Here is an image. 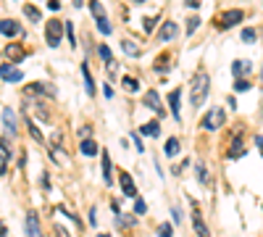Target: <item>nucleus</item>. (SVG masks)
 <instances>
[{
	"label": "nucleus",
	"mask_w": 263,
	"mask_h": 237,
	"mask_svg": "<svg viewBox=\"0 0 263 237\" xmlns=\"http://www.w3.org/2000/svg\"><path fill=\"white\" fill-rule=\"evenodd\" d=\"M208 93H211V77L205 71H197L192 77V82H190V103L195 105V108H197V105H203Z\"/></svg>",
	"instance_id": "obj_1"
},
{
	"label": "nucleus",
	"mask_w": 263,
	"mask_h": 237,
	"mask_svg": "<svg viewBox=\"0 0 263 237\" xmlns=\"http://www.w3.org/2000/svg\"><path fill=\"white\" fill-rule=\"evenodd\" d=\"M227 121V114L221 108H213L205 119H203V129H208V132H216V129H221Z\"/></svg>",
	"instance_id": "obj_2"
},
{
	"label": "nucleus",
	"mask_w": 263,
	"mask_h": 237,
	"mask_svg": "<svg viewBox=\"0 0 263 237\" xmlns=\"http://www.w3.org/2000/svg\"><path fill=\"white\" fill-rule=\"evenodd\" d=\"M45 34H48V45L50 48H58L61 45V34H63V24L55 19H50L48 24H45Z\"/></svg>",
	"instance_id": "obj_3"
},
{
	"label": "nucleus",
	"mask_w": 263,
	"mask_h": 237,
	"mask_svg": "<svg viewBox=\"0 0 263 237\" xmlns=\"http://www.w3.org/2000/svg\"><path fill=\"white\" fill-rule=\"evenodd\" d=\"M0 79H6V82L16 84V82L24 79V71H18L13 63H0Z\"/></svg>",
	"instance_id": "obj_4"
},
{
	"label": "nucleus",
	"mask_w": 263,
	"mask_h": 237,
	"mask_svg": "<svg viewBox=\"0 0 263 237\" xmlns=\"http://www.w3.org/2000/svg\"><path fill=\"white\" fill-rule=\"evenodd\" d=\"M242 19H245V13H242V11H227V13H221V19H218L216 24H218V29H229V27L239 24Z\"/></svg>",
	"instance_id": "obj_5"
},
{
	"label": "nucleus",
	"mask_w": 263,
	"mask_h": 237,
	"mask_svg": "<svg viewBox=\"0 0 263 237\" xmlns=\"http://www.w3.org/2000/svg\"><path fill=\"white\" fill-rule=\"evenodd\" d=\"M158 40H161V42L177 40V24H174V21H163V24H161V32H158Z\"/></svg>",
	"instance_id": "obj_6"
},
{
	"label": "nucleus",
	"mask_w": 263,
	"mask_h": 237,
	"mask_svg": "<svg viewBox=\"0 0 263 237\" xmlns=\"http://www.w3.org/2000/svg\"><path fill=\"white\" fill-rule=\"evenodd\" d=\"M27 237H42L40 219H37V213H34V211H29V213H27Z\"/></svg>",
	"instance_id": "obj_7"
},
{
	"label": "nucleus",
	"mask_w": 263,
	"mask_h": 237,
	"mask_svg": "<svg viewBox=\"0 0 263 237\" xmlns=\"http://www.w3.org/2000/svg\"><path fill=\"white\" fill-rule=\"evenodd\" d=\"M119 185H121V190H124V195L126 198H137V187H135V179H132V174H121V179H119Z\"/></svg>",
	"instance_id": "obj_8"
},
{
	"label": "nucleus",
	"mask_w": 263,
	"mask_h": 237,
	"mask_svg": "<svg viewBox=\"0 0 263 237\" xmlns=\"http://www.w3.org/2000/svg\"><path fill=\"white\" fill-rule=\"evenodd\" d=\"M168 103H171V116L179 121V119H182V114H179V111H182V90H174V93L168 95Z\"/></svg>",
	"instance_id": "obj_9"
},
{
	"label": "nucleus",
	"mask_w": 263,
	"mask_h": 237,
	"mask_svg": "<svg viewBox=\"0 0 263 237\" xmlns=\"http://www.w3.org/2000/svg\"><path fill=\"white\" fill-rule=\"evenodd\" d=\"M21 32V27L16 24L13 19H0V34H6V37H16Z\"/></svg>",
	"instance_id": "obj_10"
},
{
	"label": "nucleus",
	"mask_w": 263,
	"mask_h": 237,
	"mask_svg": "<svg viewBox=\"0 0 263 237\" xmlns=\"http://www.w3.org/2000/svg\"><path fill=\"white\" fill-rule=\"evenodd\" d=\"M3 124H6V132H8V137H16L18 126H16V114H13L11 108H6V111H3Z\"/></svg>",
	"instance_id": "obj_11"
},
{
	"label": "nucleus",
	"mask_w": 263,
	"mask_h": 237,
	"mask_svg": "<svg viewBox=\"0 0 263 237\" xmlns=\"http://www.w3.org/2000/svg\"><path fill=\"white\" fill-rule=\"evenodd\" d=\"M192 227H195V232L197 234H200V237H211V229L205 227V222H203V216H200V213H192Z\"/></svg>",
	"instance_id": "obj_12"
},
{
	"label": "nucleus",
	"mask_w": 263,
	"mask_h": 237,
	"mask_svg": "<svg viewBox=\"0 0 263 237\" xmlns=\"http://www.w3.org/2000/svg\"><path fill=\"white\" fill-rule=\"evenodd\" d=\"M253 69V63L250 61H232V74L239 79V77H245L248 71Z\"/></svg>",
	"instance_id": "obj_13"
},
{
	"label": "nucleus",
	"mask_w": 263,
	"mask_h": 237,
	"mask_svg": "<svg viewBox=\"0 0 263 237\" xmlns=\"http://www.w3.org/2000/svg\"><path fill=\"white\" fill-rule=\"evenodd\" d=\"M3 53H6V58H8V61H13V63H21V61L27 58V53L21 50L18 45H8V48H6Z\"/></svg>",
	"instance_id": "obj_14"
},
{
	"label": "nucleus",
	"mask_w": 263,
	"mask_h": 237,
	"mask_svg": "<svg viewBox=\"0 0 263 237\" xmlns=\"http://www.w3.org/2000/svg\"><path fill=\"white\" fill-rule=\"evenodd\" d=\"M145 105H150V108L156 111L158 116H163V105H161V100H158V93H147V95H145Z\"/></svg>",
	"instance_id": "obj_15"
},
{
	"label": "nucleus",
	"mask_w": 263,
	"mask_h": 237,
	"mask_svg": "<svg viewBox=\"0 0 263 237\" xmlns=\"http://www.w3.org/2000/svg\"><path fill=\"white\" fill-rule=\"evenodd\" d=\"M82 79H84V93H87V95H95V84H92V77H90L87 63H82Z\"/></svg>",
	"instance_id": "obj_16"
},
{
	"label": "nucleus",
	"mask_w": 263,
	"mask_h": 237,
	"mask_svg": "<svg viewBox=\"0 0 263 237\" xmlns=\"http://www.w3.org/2000/svg\"><path fill=\"white\" fill-rule=\"evenodd\" d=\"M140 135H145V137H158V135H161V124H158V121H147V124L140 129Z\"/></svg>",
	"instance_id": "obj_17"
},
{
	"label": "nucleus",
	"mask_w": 263,
	"mask_h": 237,
	"mask_svg": "<svg viewBox=\"0 0 263 237\" xmlns=\"http://www.w3.org/2000/svg\"><path fill=\"white\" fill-rule=\"evenodd\" d=\"M24 93H27V95H42V93L53 95V93H50V87H45V84H40V82H34V84H27V87H24Z\"/></svg>",
	"instance_id": "obj_18"
},
{
	"label": "nucleus",
	"mask_w": 263,
	"mask_h": 237,
	"mask_svg": "<svg viewBox=\"0 0 263 237\" xmlns=\"http://www.w3.org/2000/svg\"><path fill=\"white\" fill-rule=\"evenodd\" d=\"M121 48H124V53H126V56H132V58H137V56L142 53V50L135 45V42H132V40H126V37L121 40Z\"/></svg>",
	"instance_id": "obj_19"
},
{
	"label": "nucleus",
	"mask_w": 263,
	"mask_h": 237,
	"mask_svg": "<svg viewBox=\"0 0 263 237\" xmlns=\"http://www.w3.org/2000/svg\"><path fill=\"white\" fill-rule=\"evenodd\" d=\"M163 153H166L168 158H174V156H177V153H179V140H177V137H171V140L163 145Z\"/></svg>",
	"instance_id": "obj_20"
},
{
	"label": "nucleus",
	"mask_w": 263,
	"mask_h": 237,
	"mask_svg": "<svg viewBox=\"0 0 263 237\" xmlns=\"http://www.w3.org/2000/svg\"><path fill=\"white\" fill-rule=\"evenodd\" d=\"M95 153H98V145L90 137H84L82 140V156H95Z\"/></svg>",
	"instance_id": "obj_21"
},
{
	"label": "nucleus",
	"mask_w": 263,
	"mask_h": 237,
	"mask_svg": "<svg viewBox=\"0 0 263 237\" xmlns=\"http://www.w3.org/2000/svg\"><path fill=\"white\" fill-rule=\"evenodd\" d=\"M239 156H245L242 137H234V145H232V150H229V158H239Z\"/></svg>",
	"instance_id": "obj_22"
},
{
	"label": "nucleus",
	"mask_w": 263,
	"mask_h": 237,
	"mask_svg": "<svg viewBox=\"0 0 263 237\" xmlns=\"http://www.w3.org/2000/svg\"><path fill=\"white\" fill-rule=\"evenodd\" d=\"M103 177H105V185H111L114 182V177H111V156H103Z\"/></svg>",
	"instance_id": "obj_23"
},
{
	"label": "nucleus",
	"mask_w": 263,
	"mask_h": 237,
	"mask_svg": "<svg viewBox=\"0 0 263 237\" xmlns=\"http://www.w3.org/2000/svg\"><path fill=\"white\" fill-rule=\"evenodd\" d=\"M121 84H124V90H129V93H137V90H140V82H137L135 77H124Z\"/></svg>",
	"instance_id": "obj_24"
},
{
	"label": "nucleus",
	"mask_w": 263,
	"mask_h": 237,
	"mask_svg": "<svg viewBox=\"0 0 263 237\" xmlns=\"http://www.w3.org/2000/svg\"><path fill=\"white\" fill-rule=\"evenodd\" d=\"M98 32H103V34H111V32H114V29H111V21H108L105 16L98 19Z\"/></svg>",
	"instance_id": "obj_25"
},
{
	"label": "nucleus",
	"mask_w": 263,
	"mask_h": 237,
	"mask_svg": "<svg viewBox=\"0 0 263 237\" xmlns=\"http://www.w3.org/2000/svg\"><path fill=\"white\" fill-rule=\"evenodd\" d=\"M90 11H92V16H95V19L105 16V13H103V3H100V0H90Z\"/></svg>",
	"instance_id": "obj_26"
},
{
	"label": "nucleus",
	"mask_w": 263,
	"mask_h": 237,
	"mask_svg": "<svg viewBox=\"0 0 263 237\" xmlns=\"http://www.w3.org/2000/svg\"><path fill=\"white\" fill-rule=\"evenodd\" d=\"M197 182H200V185H208V171H205V163H197Z\"/></svg>",
	"instance_id": "obj_27"
},
{
	"label": "nucleus",
	"mask_w": 263,
	"mask_h": 237,
	"mask_svg": "<svg viewBox=\"0 0 263 237\" xmlns=\"http://www.w3.org/2000/svg\"><path fill=\"white\" fill-rule=\"evenodd\" d=\"M197 27H200V19H197V16H190V19H187V29H184V32H187V34H192Z\"/></svg>",
	"instance_id": "obj_28"
},
{
	"label": "nucleus",
	"mask_w": 263,
	"mask_h": 237,
	"mask_svg": "<svg viewBox=\"0 0 263 237\" xmlns=\"http://www.w3.org/2000/svg\"><path fill=\"white\" fill-rule=\"evenodd\" d=\"M24 13H27L29 21H40V11H37L34 6H24Z\"/></svg>",
	"instance_id": "obj_29"
},
{
	"label": "nucleus",
	"mask_w": 263,
	"mask_h": 237,
	"mask_svg": "<svg viewBox=\"0 0 263 237\" xmlns=\"http://www.w3.org/2000/svg\"><path fill=\"white\" fill-rule=\"evenodd\" d=\"M166 66H168V56H161V58L156 61V66H153V69H156V71H161V74H163V71H166Z\"/></svg>",
	"instance_id": "obj_30"
},
{
	"label": "nucleus",
	"mask_w": 263,
	"mask_h": 237,
	"mask_svg": "<svg viewBox=\"0 0 263 237\" xmlns=\"http://www.w3.org/2000/svg\"><path fill=\"white\" fill-rule=\"evenodd\" d=\"M50 156H53V161H55V163H63L66 150H61V148H50Z\"/></svg>",
	"instance_id": "obj_31"
},
{
	"label": "nucleus",
	"mask_w": 263,
	"mask_h": 237,
	"mask_svg": "<svg viewBox=\"0 0 263 237\" xmlns=\"http://www.w3.org/2000/svg\"><path fill=\"white\" fill-rule=\"evenodd\" d=\"M98 56H100V61L108 63V61H111V48H108V45H100V48H98Z\"/></svg>",
	"instance_id": "obj_32"
},
{
	"label": "nucleus",
	"mask_w": 263,
	"mask_h": 237,
	"mask_svg": "<svg viewBox=\"0 0 263 237\" xmlns=\"http://www.w3.org/2000/svg\"><path fill=\"white\" fill-rule=\"evenodd\" d=\"M158 237H174V227L171 224H161L158 227Z\"/></svg>",
	"instance_id": "obj_33"
},
{
	"label": "nucleus",
	"mask_w": 263,
	"mask_h": 237,
	"mask_svg": "<svg viewBox=\"0 0 263 237\" xmlns=\"http://www.w3.org/2000/svg\"><path fill=\"white\" fill-rule=\"evenodd\" d=\"M27 126H29V135L37 140V142H42V135H40V129H37V124L34 121H27Z\"/></svg>",
	"instance_id": "obj_34"
},
{
	"label": "nucleus",
	"mask_w": 263,
	"mask_h": 237,
	"mask_svg": "<svg viewBox=\"0 0 263 237\" xmlns=\"http://www.w3.org/2000/svg\"><path fill=\"white\" fill-rule=\"evenodd\" d=\"M156 24H158V19H156V16H150V19H145V21H142L145 32H153V27H156Z\"/></svg>",
	"instance_id": "obj_35"
},
{
	"label": "nucleus",
	"mask_w": 263,
	"mask_h": 237,
	"mask_svg": "<svg viewBox=\"0 0 263 237\" xmlns=\"http://www.w3.org/2000/svg\"><path fill=\"white\" fill-rule=\"evenodd\" d=\"M234 90H237V93H245V90H250V84H248L245 79H237V82H234Z\"/></svg>",
	"instance_id": "obj_36"
},
{
	"label": "nucleus",
	"mask_w": 263,
	"mask_h": 237,
	"mask_svg": "<svg viewBox=\"0 0 263 237\" xmlns=\"http://www.w3.org/2000/svg\"><path fill=\"white\" fill-rule=\"evenodd\" d=\"M255 37H258L255 29H245V32H242V40H245V42H255Z\"/></svg>",
	"instance_id": "obj_37"
},
{
	"label": "nucleus",
	"mask_w": 263,
	"mask_h": 237,
	"mask_svg": "<svg viewBox=\"0 0 263 237\" xmlns=\"http://www.w3.org/2000/svg\"><path fill=\"white\" fill-rule=\"evenodd\" d=\"M66 34H69V42L74 45V24H71V21H66Z\"/></svg>",
	"instance_id": "obj_38"
},
{
	"label": "nucleus",
	"mask_w": 263,
	"mask_h": 237,
	"mask_svg": "<svg viewBox=\"0 0 263 237\" xmlns=\"http://www.w3.org/2000/svg\"><path fill=\"white\" fill-rule=\"evenodd\" d=\"M6 158H8L6 153H0V177H3V174H6Z\"/></svg>",
	"instance_id": "obj_39"
},
{
	"label": "nucleus",
	"mask_w": 263,
	"mask_h": 237,
	"mask_svg": "<svg viewBox=\"0 0 263 237\" xmlns=\"http://www.w3.org/2000/svg\"><path fill=\"white\" fill-rule=\"evenodd\" d=\"M135 211H137V213H140V216H142V213L147 211V206H145L142 200H137V203H135Z\"/></svg>",
	"instance_id": "obj_40"
},
{
	"label": "nucleus",
	"mask_w": 263,
	"mask_h": 237,
	"mask_svg": "<svg viewBox=\"0 0 263 237\" xmlns=\"http://www.w3.org/2000/svg\"><path fill=\"white\" fill-rule=\"evenodd\" d=\"M55 237H69V232H66L61 224H55Z\"/></svg>",
	"instance_id": "obj_41"
},
{
	"label": "nucleus",
	"mask_w": 263,
	"mask_h": 237,
	"mask_svg": "<svg viewBox=\"0 0 263 237\" xmlns=\"http://www.w3.org/2000/svg\"><path fill=\"white\" fill-rule=\"evenodd\" d=\"M48 8L50 11H61V3H58V0H48Z\"/></svg>",
	"instance_id": "obj_42"
},
{
	"label": "nucleus",
	"mask_w": 263,
	"mask_h": 237,
	"mask_svg": "<svg viewBox=\"0 0 263 237\" xmlns=\"http://www.w3.org/2000/svg\"><path fill=\"white\" fill-rule=\"evenodd\" d=\"M90 224H92V227L98 224V211H95V208H90Z\"/></svg>",
	"instance_id": "obj_43"
},
{
	"label": "nucleus",
	"mask_w": 263,
	"mask_h": 237,
	"mask_svg": "<svg viewBox=\"0 0 263 237\" xmlns=\"http://www.w3.org/2000/svg\"><path fill=\"white\" fill-rule=\"evenodd\" d=\"M255 145L260 148V156H263V135H255Z\"/></svg>",
	"instance_id": "obj_44"
},
{
	"label": "nucleus",
	"mask_w": 263,
	"mask_h": 237,
	"mask_svg": "<svg viewBox=\"0 0 263 237\" xmlns=\"http://www.w3.org/2000/svg\"><path fill=\"white\" fill-rule=\"evenodd\" d=\"M79 135H82V140H84V137H90V126H82V129H79Z\"/></svg>",
	"instance_id": "obj_45"
},
{
	"label": "nucleus",
	"mask_w": 263,
	"mask_h": 237,
	"mask_svg": "<svg viewBox=\"0 0 263 237\" xmlns=\"http://www.w3.org/2000/svg\"><path fill=\"white\" fill-rule=\"evenodd\" d=\"M84 6V0H74V8H82Z\"/></svg>",
	"instance_id": "obj_46"
},
{
	"label": "nucleus",
	"mask_w": 263,
	"mask_h": 237,
	"mask_svg": "<svg viewBox=\"0 0 263 237\" xmlns=\"http://www.w3.org/2000/svg\"><path fill=\"white\" fill-rule=\"evenodd\" d=\"M0 237H6V227L3 224H0Z\"/></svg>",
	"instance_id": "obj_47"
},
{
	"label": "nucleus",
	"mask_w": 263,
	"mask_h": 237,
	"mask_svg": "<svg viewBox=\"0 0 263 237\" xmlns=\"http://www.w3.org/2000/svg\"><path fill=\"white\" fill-rule=\"evenodd\" d=\"M132 3H145V0H132Z\"/></svg>",
	"instance_id": "obj_48"
},
{
	"label": "nucleus",
	"mask_w": 263,
	"mask_h": 237,
	"mask_svg": "<svg viewBox=\"0 0 263 237\" xmlns=\"http://www.w3.org/2000/svg\"><path fill=\"white\" fill-rule=\"evenodd\" d=\"M98 237H108V234H98Z\"/></svg>",
	"instance_id": "obj_49"
},
{
	"label": "nucleus",
	"mask_w": 263,
	"mask_h": 237,
	"mask_svg": "<svg viewBox=\"0 0 263 237\" xmlns=\"http://www.w3.org/2000/svg\"><path fill=\"white\" fill-rule=\"evenodd\" d=\"M260 82H263V71H260Z\"/></svg>",
	"instance_id": "obj_50"
}]
</instances>
